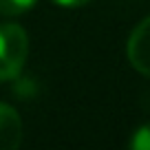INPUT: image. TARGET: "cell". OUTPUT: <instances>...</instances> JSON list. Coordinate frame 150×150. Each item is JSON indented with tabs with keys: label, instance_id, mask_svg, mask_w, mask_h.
<instances>
[{
	"label": "cell",
	"instance_id": "5b68a950",
	"mask_svg": "<svg viewBox=\"0 0 150 150\" xmlns=\"http://www.w3.org/2000/svg\"><path fill=\"white\" fill-rule=\"evenodd\" d=\"M132 150H150V124H144L139 126L135 132H132L130 141H128Z\"/></svg>",
	"mask_w": 150,
	"mask_h": 150
},
{
	"label": "cell",
	"instance_id": "277c9868",
	"mask_svg": "<svg viewBox=\"0 0 150 150\" xmlns=\"http://www.w3.org/2000/svg\"><path fill=\"white\" fill-rule=\"evenodd\" d=\"M35 5V0H0V16H18Z\"/></svg>",
	"mask_w": 150,
	"mask_h": 150
},
{
	"label": "cell",
	"instance_id": "8992f818",
	"mask_svg": "<svg viewBox=\"0 0 150 150\" xmlns=\"http://www.w3.org/2000/svg\"><path fill=\"white\" fill-rule=\"evenodd\" d=\"M53 2H57V5H62V7H82V5H86L88 0H53Z\"/></svg>",
	"mask_w": 150,
	"mask_h": 150
},
{
	"label": "cell",
	"instance_id": "7a4b0ae2",
	"mask_svg": "<svg viewBox=\"0 0 150 150\" xmlns=\"http://www.w3.org/2000/svg\"><path fill=\"white\" fill-rule=\"evenodd\" d=\"M128 60L141 75L150 77V16L141 20L128 38Z\"/></svg>",
	"mask_w": 150,
	"mask_h": 150
},
{
	"label": "cell",
	"instance_id": "6da1fadb",
	"mask_svg": "<svg viewBox=\"0 0 150 150\" xmlns=\"http://www.w3.org/2000/svg\"><path fill=\"white\" fill-rule=\"evenodd\" d=\"M29 53V38L18 24H0V82L16 80Z\"/></svg>",
	"mask_w": 150,
	"mask_h": 150
},
{
	"label": "cell",
	"instance_id": "3957f363",
	"mask_svg": "<svg viewBox=\"0 0 150 150\" xmlns=\"http://www.w3.org/2000/svg\"><path fill=\"white\" fill-rule=\"evenodd\" d=\"M22 141V122L18 112L0 104V150H16Z\"/></svg>",
	"mask_w": 150,
	"mask_h": 150
}]
</instances>
